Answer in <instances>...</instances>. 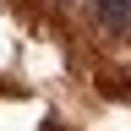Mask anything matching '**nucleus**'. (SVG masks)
I'll return each mask as SVG.
<instances>
[{"label":"nucleus","instance_id":"obj_1","mask_svg":"<svg viewBox=\"0 0 131 131\" xmlns=\"http://www.w3.org/2000/svg\"><path fill=\"white\" fill-rule=\"evenodd\" d=\"M93 6V27L104 38H131V0H88Z\"/></svg>","mask_w":131,"mask_h":131},{"label":"nucleus","instance_id":"obj_2","mask_svg":"<svg viewBox=\"0 0 131 131\" xmlns=\"http://www.w3.org/2000/svg\"><path fill=\"white\" fill-rule=\"evenodd\" d=\"M60 6H77V0H60Z\"/></svg>","mask_w":131,"mask_h":131}]
</instances>
